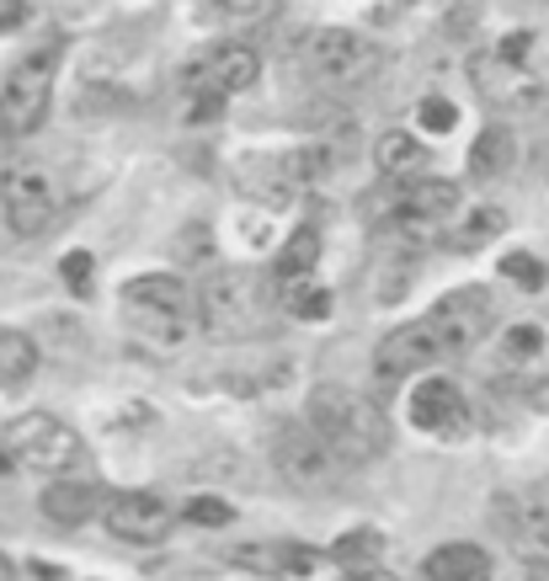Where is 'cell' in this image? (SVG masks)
Listing matches in <instances>:
<instances>
[{
  "mask_svg": "<svg viewBox=\"0 0 549 581\" xmlns=\"http://www.w3.org/2000/svg\"><path fill=\"white\" fill-rule=\"evenodd\" d=\"M347 464H369L389 449V416L379 400H369L352 384H315L309 390V416H304Z\"/></svg>",
  "mask_w": 549,
  "mask_h": 581,
  "instance_id": "6da1fadb",
  "label": "cell"
},
{
  "mask_svg": "<svg viewBox=\"0 0 549 581\" xmlns=\"http://www.w3.org/2000/svg\"><path fill=\"white\" fill-rule=\"evenodd\" d=\"M198 326L213 341H252L267 326V293L252 267H213L198 283Z\"/></svg>",
  "mask_w": 549,
  "mask_h": 581,
  "instance_id": "7a4b0ae2",
  "label": "cell"
},
{
  "mask_svg": "<svg viewBox=\"0 0 549 581\" xmlns=\"http://www.w3.org/2000/svg\"><path fill=\"white\" fill-rule=\"evenodd\" d=\"M0 443L11 449V458L22 464V469H33L43 480H70L75 469H85V438L65 421V416H48V411H27L16 416V421H5V432H0Z\"/></svg>",
  "mask_w": 549,
  "mask_h": 581,
  "instance_id": "3957f363",
  "label": "cell"
},
{
  "mask_svg": "<svg viewBox=\"0 0 549 581\" xmlns=\"http://www.w3.org/2000/svg\"><path fill=\"white\" fill-rule=\"evenodd\" d=\"M54 75H59V48L43 43L11 65L0 85V139H33L54 107Z\"/></svg>",
  "mask_w": 549,
  "mask_h": 581,
  "instance_id": "277c9868",
  "label": "cell"
},
{
  "mask_svg": "<svg viewBox=\"0 0 549 581\" xmlns=\"http://www.w3.org/2000/svg\"><path fill=\"white\" fill-rule=\"evenodd\" d=\"M299 65L331 91H352L379 75V48L352 27H309L299 38Z\"/></svg>",
  "mask_w": 549,
  "mask_h": 581,
  "instance_id": "5b68a950",
  "label": "cell"
},
{
  "mask_svg": "<svg viewBox=\"0 0 549 581\" xmlns=\"http://www.w3.org/2000/svg\"><path fill=\"white\" fill-rule=\"evenodd\" d=\"M124 310L133 332L155 336V341H182L187 336V315H192V293L176 272H144L124 283Z\"/></svg>",
  "mask_w": 549,
  "mask_h": 581,
  "instance_id": "8992f818",
  "label": "cell"
},
{
  "mask_svg": "<svg viewBox=\"0 0 549 581\" xmlns=\"http://www.w3.org/2000/svg\"><path fill=\"white\" fill-rule=\"evenodd\" d=\"M272 464H278V475H283L294 491H331L341 475H347V458H341L309 421L278 427V438H272Z\"/></svg>",
  "mask_w": 549,
  "mask_h": 581,
  "instance_id": "52a82bcc",
  "label": "cell"
},
{
  "mask_svg": "<svg viewBox=\"0 0 549 581\" xmlns=\"http://www.w3.org/2000/svg\"><path fill=\"white\" fill-rule=\"evenodd\" d=\"M427 326L437 332L448 358H465V352H475V347L491 336V326H497V293L475 289V283H469V289H448L427 310Z\"/></svg>",
  "mask_w": 549,
  "mask_h": 581,
  "instance_id": "ba28073f",
  "label": "cell"
},
{
  "mask_svg": "<svg viewBox=\"0 0 549 581\" xmlns=\"http://www.w3.org/2000/svg\"><path fill=\"white\" fill-rule=\"evenodd\" d=\"M0 208H5V224L11 235L33 241L54 224V208H59V187L38 161H16V166L0 171Z\"/></svg>",
  "mask_w": 549,
  "mask_h": 581,
  "instance_id": "9c48e42d",
  "label": "cell"
},
{
  "mask_svg": "<svg viewBox=\"0 0 549 581\" xmlns=\"http://www.w3.org/2000/svg\"><path fill=\"white\" fill-rule=\"evenodd\" d=\"M256 75H261V59L252 43H213L198 59H187L182 85L192 96H235V91H252Z\"/></svg>",
  "mask_w": 549,
  "mask_h": 581,
  "instance_id": "30bf717a",
  "label": "cell"
},
{
  "mask_svg": "<svg viewBox=\"0 0 549 581\" xmlns=\"http://www.w3.org/2000/svg\"><path fill=\"white\" fill-rule=\"evenodd\" d=\"M411 427L427 432V438H437V443H459L475 432V411H469L465 390L454 384V379H422L417 390H411Z\"/></svg>",
  "mask_w": 549,
  "mask_h": 581,
  "instance_id": "8fae6325",
  "label": "cell"
},
{
  "mask_svg": "<svg viewBox=\"0 0 549 581\" xmlns=\"http://www.w3.org/2000/svg\"><path fill=\"white\" fill-rule=\"evenodd\" d=\"M107 534L124 544H166L171 528H176V512L155 491H118L102 512Z\"/></svg>",
  "mask_w": 549,
  "mask_h": 581,
  "instance_id": "7c38bea8",
  "label": "cell"
},
{
  "mask_svg": "<svg viewBox=\"0 0 549 581\" xmlns=\"http://www.w3.org/2000/svg\"><path fill=\"white\" fill-rule=\"evenodd\" d=\"M437 358H448V352H443V341H437V332H432L427 321H406V326H395V332L374 347V369H379L384 384L427 374Z\"/></svg>",
  "mask_w": 549,
  "mask_h": 581,
  "instance_id": "4fadbf2b",
  "label": "cell"
},
{
  "mask_svg": "<svg viewBox=\"0 0 549 581\" xmlns=\"http://www.w3.org/2000/svg\"><path fill=\"white\" fill-rule=\"evenodd\" d=\"M491 523H497L502 539L517 549V560H539V555H549V497H539V491L497 497Z\"/></svg>",
  "mask_w": 549,
  "mask_h": 581,
  "instance_id": "5bb4252c",
  "label": "cell"
},
{
  "mask_svg": "<svg viewBox=\"0 0 549 581\" xmlns=\"http://www.w3.org/2000/svg\"><path fill=\"white\" fill-rule=\"evenodd\" d=\"M107 501H113V491L102 480H48L38 507L54 528H81L96 512H107Z\"/></svg>",
  "mask_w": 549,
  "mask_h": 581,
  "instance_id": "9a60e30c",
  "label": "cell"
},
{
  "mask_svg": "<svg viewBox=\"0 0 549 581\" xmlns=\"http://www.w3.org/2000/svg\"><path fill=\"white\" fill-rule=\"evenodd\" d=\"M432 161V150L422 144V133H411V128H389L379 133V144H374V166H379L384 182H417Z\"/></svg>",
  "mask_w": 549,
  "mask_h": 581,
  "instance_id": "2e32d148",
  "label": "cell"
},
{
  "mask_svg": "<svg viewBox=\"0 0 549 581\" xmlns=\"http://www.w3.org/2000/svg\"><path fill=\"white\" fill-rule=\"evenodd\" d=\"M422 577L427 581H491V555L469 539L437 544L422 560Z\"/></svg>",
  "mask_w": 549,
  "mask_h": 581,
  "instance_id": "e0dca14e",
  "label": "cell"
},
{
  "mask_svg": "<svg viewBox=\"0 0 549 581\" xmlns=\"http://www.w3.org/2000/svg\"><path fill=\"white\" fill-rule=\"evenodd\" d=\"M315 262H320V230L304 224V230L289 235V246L272 256V283H278V289H294V283H304V278L315 272Z\"/></svg>",
  "mask_w": 549,
  "mask_h": 581,
  "instance_id": "ac0fdd59",
  "label": "cell"
},
{
  "mask_svg": "<svg viewBox=\"0 0 549 581\" xmlns=\"http://www.w3.org/2000/svg\"><path fill=\"white\" fill-rule=\"evenodd\" d=\"M512 161H517V139H512V128H502V124L480 128V139L469 144V176H480V182L502 176Z\"/></svg>",
  "mask_w": 549,
  "mask_h": 581,
  "instance_id": "d6986e66",
  "label": "cell"
},
{
  "mask_svg": "<svg viewBox=\"0 0 549 581\" xmlns=\"http://www.w3.org/2000/svg\"><path fill=\"white\" fill-rule=\"evenodd\" d=\"M475 85L486 91V96H497L502 107H545L549 102V91L545 85H534V81H497V70H491V59H475Z\"/></svg>",
  "mask_w": 549,
  "mask_h": 581,
  "instance_id": "ffe728a7",
  "label": "cell"
},
{
  "mask_svg": "<svg viewBox=\"0 0 549 581\" xmlns=\"http://www.w3.org/2000/svg\"><path fill=\"white\" fill-rule=\"evenodd\" d=\"M539 358H545V332H539V326H507L502 341H497V369H502V374L534 369Z\"/></svg>",
  "mask_w": 549,
  "mask_h": 581,
  "instance_id": "44dd1931",
  "label": "cell"
},
{
  "mask_svg": "<svg viewBox=\"0 0 549 581\" xmlns=\"http://www.w3.org/2000/svg\"><path fill=\"white\" fill-rule=\"evenodd\" d=\"M38 369V341L27 332H11V326H0V390H11V384H22V379Z\"/></svg>",
  "mask_w": 549,
  "mask_h": 581,
  "instance_id": "7402d4cb",
  "label": "cell"
},
{
  "mask_svg": "<svg viewBox=\"0 0 549 581\" xmlns=\"http://www.w3.org/2000/svg\"><path fill=\"white\" fill-rule=\"evenodd\" d=\"M379 555H384L379 528H352V534H341L331 544V560H337L341 571H369V566H379Z\"/></svg>",
  "mask_w": 549,
  "mask_h": 581,
  "instance_id": "603a6c76",
  "label": "cell"
},
{
  "mask_svg": "<svg viewBox=\"0 0 549 581\" xmlns=\"http://www.w3.org/2000/svg\"><path fill=\"white\" fill-rule=\"evenodd\" d=\"M502 230H507V213H502V208H491V204H486V208H475V213H465V230L454 235V246H459V251L491 246V241H497Z\"/></svg>",
  "mask_w": 549,
  "mask_h": 581,
  "instance_id": "cb8c5ba5",
  "label": "cell"
},
{
  "mask_svg": "<svg viewBox=\"0 0 549 581\" xmlns=\"http://www.w3.org/2000/svg\"><path fill=\"white\" fill-rule=\"evenodd\" d=\"M283 310H289L294 321H326V315H331V289L294 283V289H283Z\"/></svg>",
  "mask_w": 549,
  "mask_h": 581,
  "instance_id": "d4e9b609",
  "label": "cell"
},
{
  "mask_svg": "<svg viewBox=\"0 0 549 581\" xmlns=\"http://www.w3.org/2000/svg\"><path fill=\"white\" fill-rule=\"evenodd\" d=\"M502 278H507V283H517L523 293H539L549 283L545 262H539L534 251H507V256H502Z\"/></svg>",
  "mask_w": 549,
  "mask_h": 581,
  "instance_id": "484cf974",
  "label": "cell"
},
{
  "mask_svg": "<svg viewBox=\"0 0 549 581\" xmlns=\"http://www.w3.org/2000/svg\"><path fill=\"white\" fill-rule=\"evenodd\" d=\"M320 566H326L320 549H309V544H278V577L309 581V577H320Z\"/></svg>",
  "mask_w": 549,
  "mask_h": 581,
  "instance_id": "4316f807",
  "label": "cell"
},
{
  "mask_svg": "<svg viewBox=\"0 0 549 581\" xmlns=\"http://www.w3.org/2000/svg\"><path fill=\"white\" fill-rule=\"evenodd\" d=\"M182 523H198V528H224V523H235V507L219 497H192L182 501Z\"/></svg>",
  "mask_w": 549,
  "mask_h": 581,
  "instance_id": "83f0119b",
  "label": "cell"
},
{
  "mask_svg": "<svg viewBox=\"0 0 549 581\" xmlns=\"http://www.w3.org/2000/svg\"><path fill=\"white\" fill-rule=\"evenodd\" d=\"M91 272H96L91 251H65V262H59V278H65V289L85 299V293H91Z\"/></svg>",
  "mask_w": 549,
  "mask_h": 581,
  "instance_id": "f1b7e54d",
  "label": "cell"
},
{
  "mask_svg": "<svg viewBox=\"0 0 549 581\" xmlns=\"http://www.w3.org/2000/svg\"><path fill=\"white\" fill-rule=\"evenodd\" d=\"M417 118H422L427 133H448V128L459 124V107H454L448 96H427L422 107H417Z\"/></svg>",
  "mask_w": 549,
  "mask_h": 581,
  "instance_id": "f546056e",
  "label": "cell"
},
{
  "mask_svg": "<svg viewBox=\"0 0 549 581\" xmlns=\"http://www.w3.org/2000/svg\"><path fill=\"white\" fill-rule=\"evenodd\" d=\"M213 16H230V22H261L272 11V0H203Z\"/></svg>",
  "mask_w": 549,
  "mask_h": 581,
  "instance_id": "4dcf8cb0",
  "label": "cell"
},
{
  "mask_svg": "<svg viewBox=\"0 0 549 581\" xmlns=\"http://www.w3.org/2000/svg\"><path fill=\"white\" fill-rule=\"evenodd\" d=\"M230 566H256V571H278V544H241V549H230Z\"/></svg>",
  "mask_w": 549,
  "mask_h": 581,
  "instance_id": "1f68e13d",
  "label": "cell"
},
{
  "mask_svg": "<svg viewBox=\"0 0 549 581\" xmlns=\"http://www.w3.org/2000/svg\"><path fill=\"white\" fill-rule=\"evenodd\" d=\"M209 251H213V241H209V224H187V246L176 241V256H182L187 267H198V262H203Z\"/></svg>",
  "mask_w": 549,
  "mask_h": 581,
  "instance_id": "d6a6232c",
  "label": "cell"
},
{
  "mask_svg": "<svg viewBox=\"0 0 549 581\" xmlns=\"http://www.w3.org/2000/svg\"><path fill=\"white\" fill-rule=\"evenodd\" d=\"M528 48H534V33H507V38L497 43V59H502V65H523Z\"/></svg>",
  "mask_w": 549,
  "mask_h": 581,
  "instance_id": "836d02e7",
  "label": "cell"
},
{
  "mask_svg": "<svg viewBox=\"0 0 549 581\" xmlns=\"http://www.w3.org/2000/svg\"><path fill=\"white\" fill-rule=\"evenodd\" d=\"M523 395H528V406H534L539 416H549V379H534V384H528Z\"/></svg>",
  "mask_w": 549,
  "mask_h": 581,
  "instance_id": "e575fe53",
  "label": "cell"
},
{
  "mask_svg": "<svg viewBox=\"0 0 549 581\" xmlns=\"http://www.w3.org/2000/svg\"><path fill=\"white\" fill-rule=\"evenodd\" d=\"M341 581H400V577L384 571V566H369V571H341Z\"/></svg>",
  "mask_w": 549,
  "mask_h": 581,
  "instance_id": "d590c367",
  "label": "cell"
},
{
  "mask_svg": "<svg viewBox=\"0 0 549 581\" xmlns=\"http://www.w3.org/2000/svg\"><path fill=\"white\" fill-rule=\"evenodd\" d=\"M523 577H528V581H549V555H539V560H523Z\"/></svg>",
  "mask_w": 549,
  "mask_h": 581,
  "instance_id": "8d00e7d4",
  "label": "cell"
},
{
  "mask_svg": "<svg viewBox=\"0 0 549 581\" xmlns=\"http://www.w3.org/2000/svg\"><path fill=\"white\" fill-rule=\"evenodd\" d=\"M11 464H16V458H11V449L0 443V475H11Z\"/></svg>",
  "mask_w": 549,
  "mask_h": 581,
  "instance_id": "74e56055",
  "label": "cell"
},
{
  "mask_svg": "<svg viewBox=\"0 0 549 581\" xmlns=\"http://www.w3.org/2000/svg\"><path fill=\"white\" fill-rule=\"evenodd\" d=\"M0 581H16V566H11L5 555H0Z\"/></svg>",
  "mask_w": 549,
  "mask_h": 581,
  "instance_id": "f35d334b",
  "label": "cell"
}]
</instances>
